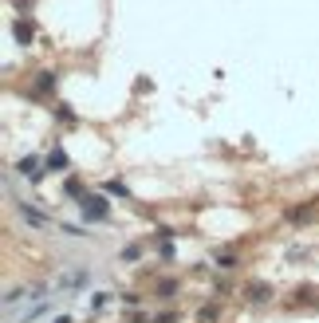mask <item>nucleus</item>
Segmentation results:
<instances>
[{
  "instance_id": "obj_1",
  "label": "nucleus",
  "mask_w": 319,
  "mask_h": 323,
  "mask_svg": "<svg viewBox=\"0 0 319 323\" xmlns=\"http://www.w3.org/2000/svg\"><path fill=\"white\" fill-rule=\"evenodd\" d=\"M87 217H95V221H99V217H106V205L99 201V197H95L91 205H87Z\"/></svg>"
}]
</instances>
